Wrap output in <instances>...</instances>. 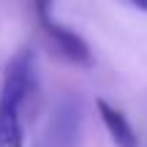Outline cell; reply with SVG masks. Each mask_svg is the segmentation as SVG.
Here are the masks:
<instances>
[{
	"label": "cell",
	"mask_w": 147,
	"mask_h": 147,
	"mask_svg": "<svg viewBox=\"0 0 147 147\" xmlns=\"http://www.w3.org/2000/svg\"><path fill=\"white\" fill-rule=\"evenodd\" d=\"M38 71L33 52H19L5 68L0 93V147H25V104L36 95Z\"/></svg>",
	"instance_id": "cell-1"
},
{
	"label": "cell",
	"mask_w": 147,
	"mask_h": 147,
	"mask_svg": "<svg viewBox=\"0 0 147 147\" xmlns=\"http://www.w3.org/2000/svg\"><path fill=\"white\" fill-rule=\"evenodd\" d=\"M84 109L76 95H63L52 106L33 147H82Z\"/></svg>",
	"instance_id": "cell-2"
},
{
	"label": "cell",
	"mask_w": 147,
	"mask_h": 147,
	"mask_svg": "<svg viewBox=\"0 0 147 147\" xmlns=\"http://www.w3.org/2000/svg\"><path fill=\"white\" fill-rule=\"evenodd\" d=\"M33 8H36L38 25L44 27L47 38L55 44V49H57L68 63H76V65H90L93 63V52H90V47L84 44V38L76 36L63 22L55 19V14H52L55 11V0H33Z\"/></svg>",
	"instance_id": "cell-3"
},
{
	"label": "cell",
	"mask_w": 147,
	"mask_h": 147,
	"mask_svg": "<svg viewBox=\"0 0 147 147\" xmlns=\"http://www.w3.org/2000/svg\"><path fill=\"white\" fill-rule=\"evenodd\" d=\"M95 109H98V117H101V123H104L109 139L115 142V147H139V136H136L131 120L125 117L123 109H117V106L109 104L106 98L95 101Z\"/></svg>",
	"instance_id": "cell-4"
},
{
	"label": "cell",
	"mask_w": 147,
	"mask_h": 147,
	"mask_svg": "<svg viewBox=\"0 0 147 147\" xmlns=\"http://www.w3.org/2000/svg\"><path fill=\"white\" fill-rule=\"evenodd\" d=\"M128 3H131L134 8H139V11H144V14H147V0H128Z\"/></svg>",
	"instance_id": "cell-5"
}]
</instances>
